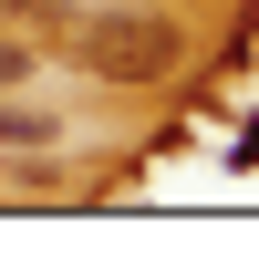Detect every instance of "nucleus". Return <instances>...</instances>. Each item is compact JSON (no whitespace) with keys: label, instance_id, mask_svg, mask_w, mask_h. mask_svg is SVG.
Returning a JSON list of instances; mask_svg holds the SVG:
<instances>
[{"label":"nucleus","instance_id":"1","mask_svg":"<svg viewBox=\"0 0 259 259\" xmlns=\"http://www.w3.org/2000/svg\"><path fill=\"white\" fill-rule=\"evenodd\" d=\"M62 52H73L94 83H166L187 62V21L145 11V0H114V11H73Z\"/></svg>","mask_w":259,"mask_h":259},{"label":"nucleus","instance_id":"2","mask_svg":"<svg viewBox=\"0 0 259 259\" xmlns=\"http://www.w3.org/2000/svg\"><path fill=\"white\" fill-rule=\"evenodd\" d=\"M52 135H62L52 114H31V104H0V145H21V156H41Z\"/></svg>","mask_w":259,"mask_h":259},{"label":"nucleus","instance_id":"3","mask_svg":"<svg viewBox=\"0 0 259 259\" xmlns=\"http://www.w3.org/2000/svg\"><path fill=\"white\" fill-rule=\"evenodd\" d=\"M11 83H31V41H11V31H0V94H11Z\"/></svg>","mask_w":259,"mask_h":259}]
</instances>
